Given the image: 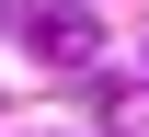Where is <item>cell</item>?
I'll list each match as a JSON object with an SVG mask.
<instances>
[{
	"mask_svg": "<svg viewBox=\"0 0 149 137\" xmlns=\"http://www.w3.org/2000/svg\"><path fill=\"white\" fill-rule=\"evenodd\" d=\"M0 23H23L35 34V57H92V12H69V0H0Z\"/></svg>",
	"mask_w": 149,
	"mask_h": 137,
	"instance_id": "6da1fadb",
	"label": "cell"
}]
</instances>
